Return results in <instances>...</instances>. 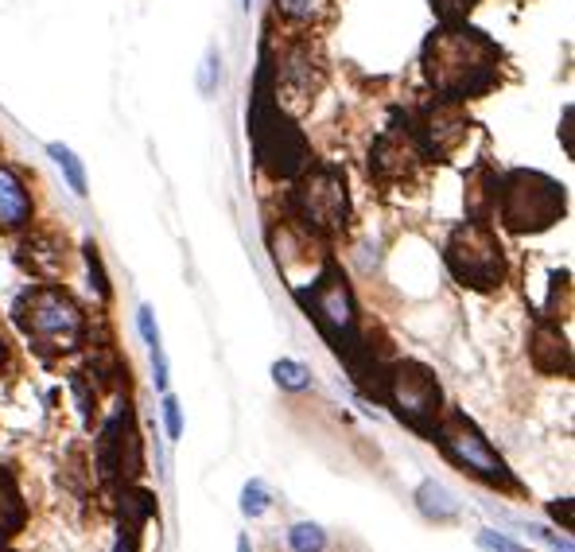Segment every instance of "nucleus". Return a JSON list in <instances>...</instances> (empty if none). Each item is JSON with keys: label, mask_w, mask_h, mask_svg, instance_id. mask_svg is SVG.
<instances>
[{"label": "nucleus", "mask_w": 575, "mask_h": 552, "mask_svg": "<svg viewBox=\"0 0 575 552\" xmlns=\"http://www.w3.org/2000/svg\"><path fill=\"white\" fill-rule=\"evenodd\" d=\"M20 261L27 265V269L35 272V277H59L62 269H67V257H62V249L55 246L51 237H32L24 249H20Z\"/></svg>", "instance_id": "obj_17"}, {"label": "nucleus", "mask_w": 575, "mask_h": 552, "mask_svg": "<svg viewBox=\"0 0 575 552\" xmlns=\"http://www.w3.org/2000/svg\"><path fill=\"white\" fill-rule=\"evenodd\" d=\"M404 129L416 141L420 156L424 160H444L451 156L455 149L467 137V114L459 109V102H447V97H436L420 106L412 117H404Z\"/></svg>", "instance_id": "obj_10"}, {"label": "nucleus", "mask_w": 575, "mask_h": 552, "mask_svg": "<svg viewBox=\"0 0 575 552\" xmlns=\"http://www.w3.org/2000/svg\"><path fill=\"white\" fill-rule=\"evenodd\" d=\"M47 152H51V160L55 164L62 167V172H67V179H70V191L79 195H86V172H82V164H79V156H74V152L67 149V144H47Z\"/></svg>", "instance_id": "obj_21"}, {"label": "nucleus", "mask_w": 575, "mask_h": 552, "mask_svg": "<svg viewBox=\"0 0 575 552\" xmlns=\"http://www.w3.org/2000/svg\"><path fill=\"white\" fill-rule=\"evenodd\" d=\"M272 377H277V386H284V389H307V369L300 366V362H277L272 366Z\"/></svg>", "instance_id": "obj_23"}, {"label": "nucleus", "mask_w": 575, "mask_h": 552, "mask_svg": "<svg viewBox=\"0 0 575 552\" xmlns=\"http://www.w3.org/2000/svg\"><path fill=\"white\" fill-rule=\"evenodd\" d=\"M479 544H482V549H486V552H525L521 544L506 541V537H502V533H482V537H479Z\"/></svg>", "instance_id": "obj_28"}, {"label": "nucleus", "mask_w": 575, "mask_h": 552, "mask_svg": "<svg viewBox=\"0 0 575 552\" xmlns=\"http://www.w3.org/2000/svg\"><path fill=\"white\" fill-rule=\"evenodd\" d=\"M237 552H249V541H242V544H237Z\"/></svg>", "instance_id": "obj_34"}, {"label": "nucleus", "mask_w": 575, "mask_h": 552, "mask_svg": "<svg viewBox=\"0 0 575 552\" xmlns=\"http://www.w3.org/2000/svg\"><path fill=\"white\" fill-rule=\"evenodd\" d=\"M322 544H327V537H322L319 526H296L292 529V549L296 552H322Z\"/></svg>", "instance_id": "obj_24"}, {"label": "nucleus", "mask_w": 575, "mask_h": 552, "mask_svg": "<svg viewBox=\"0 0 575 552\" xmlns=\"http://www.w3.org/2000/svg\"><path fill=\"white\" fill-rule=\"evenodd\" d=\"M86 261H90V272L97 277V292L109 296V281H105V269H102V257H97V246H86Z\"/></svg>", "instance_id": "obj_29"}, {"label": "nucleus", "mask_w": 575, "mask_h": 552, "mask_svg": "<svg viewBox=\"0 0 575 552\" xmlns=\"http://www.w3.org/2000/svg\"><path fill=\"white\" fill-rule=\"evenodd\" d=\"M16 319L27 331V339H32L35 347H44V351L67 354L82 347V331H86L82 312H79V304L59 289L27 292L16 304Z\"/></svg>", "instance_id": "obj_5"}, {"label": "nucleus", "mask_w": 575, "mask_h": 552, "mask_svg": "<svg viewBox=\"0 0 575 552\" xmlns=\"http://www.w3.org/2000/svg\"><path fill=\"white\" fill-rule=\"evenodd\" d=\"M214 67H219V51L207 55V79H202V90H207V94L214 90Z\"/></svg>", "instance_id": "obj_31"}, {"label": "nucleus", "mask_w": 575, "mask_h": 552, "mask_svg": "<svg viewBox=\"0 0 575 552\" xmlns=\"http://www.w3.org/2000/svg\"><path fill=\"white\" fill-rule=\"evenodd\" d=\"M164 424H167V436L179 439L184 436V416H179V401L172 394L164 397Z\"/></svg>", "instance_id": "obj_26"}, {"label": "nucleus", "mask_w": 575, "mask_h": 552, "mask_svg": "<svg viewBox=\"0 0 575 552\" xmlns=\"http://www.w3.org/2000/svg\"><path fill=\"white\" fill-rule=\"evenodd\" d=\"M288 211L307 234H335L350 219V191L342 167H304L288 191Z\"/></svg>", "instance_id": "obj_4"}, {"label": "nucleus", "mask_w": 575, "mask_h": 552, "mask_svg": "<svg viewBox=\"0 0 575 552\" xmlns=\"http://www.w3.org/2000/svg\"><path fill=\"white\" fill-rule=\"evenodd\" d=\"M416 502H420V509H424L427 517H436V521H447V517L459 514L455 494L447 491V486H439V482H424L416 491Z\"/></svg>", "instance_id": "obj_19"}, {"label": "nucleus", "mask_w": 575, "mask_h": 552, "mask_svg": "<svg viewBox=\"0 0 575 552\" xmlns=\"http://www.w3.org/2000/svg\"><path fill=\"white\" fill-rule=\"evenodd\" d=\"M249 4H254V0H245V9H249Z\"/></svg>", "instance_id": "obj_35"}, {"label": "nucleus", "mask_w": 575, "mask_h": 552, "mask_svg": "<svg viewBox=\"0 0 575 552\" xmlns=\"http://www.w3.org/2000/svg\"><path fill=\"white\" fill-rule=\"evenodd\" d=\"M424 74L439 97L447 102H467V97H482L486 90L497 86V67H502V51L490 44L482 32L467 24H444L436 36L427 39L424 51Z\"/></svg>", "instance_id": "obj_1"}, {"label": "nucleus", "mask_w": 575, "mask_h": 552, "mask_svg": "<svg viewBox=\"0 0 575 552\" xmlns=\"http://www.w3.org/2000/svg\"><path fill=\"white\" fill-rule=\"evenodd\" d=\"M242 509H245L249 517H257V514H265V509H269V491H265V482H261V479H254L249 486H245Z\"/></svg>", "instance_id": "obj_25"}, {"label": "nucleus", "mask_w": 575, "mask_h": 552, "mask_svg": "<svg viewBox=\"0 0 575 552\" xmlns=\"http://www.w3.org/2000/svg\"><path fill=\"white\" fill-rule=\"evenodd\" d=\"M137 327H140V334H144V342H149V351L152 347H160V331H156V324H152V307H140Z\"/></svg>", "instance_id": "obj_27"}, {"label": "nucleus", "mask_w": 575, "mask_h": 552, "mask_svg": "<svg viewBox=\"0 0 575 552\" xmlns=\"http://www.w3.org/2000/svg\"><path fill=\"white\" fill-rule=\"evenodd\" d=\"M432 436H436V444L444 447V456L451 459V463H459L462 471H471L474 479L490 482V486H514L509 467L502 463V456L490 447V439L482 436L462 412H447L444 421H436Z\"/></svg>", "instance_id": "obj_8"}, {"label": "nucleus", "mask_w": 575, "mask_h": 552, "mask_svg": "<svg viewBox=\"0 0 575 552\" xmlns=\"http://www.w3.org/2000/svg\"><path fill=\"white\" fill-rule=\"evenodd\" d=\"M529 354H532V366L541 369V374H567L572 366V351H567V339L560 334V327L552 319L537 324L529 339Z\"/></svg>", "instance_id": "obj_14"}, {"label": "nucleus", "mask_w": 575, "mask_h": 552, "mask_svg": "<svg viewBox=\"0 0 575 552\" xmlns=\"http://www.w3.org/2000/svg\"><path fill=\"white\" fill-rule=\"evenodd\" d=\"M32 222V195L12 167L0 164V230H20Z\"/></svg>", "instance_id": "obj_15"}, {"label": "nucleus", "mask_w": 575, "mask_h": 552, "mask_svg": "<svg viewBox=\"0 0 575 552\" xmlns=\"http://www.w3.org/2000/svg\"><path fill=\"white\" fill-rule=\"evenodd\" d=\"M564 144H567V156H572V106L564 109Z\"/></svg>", "instance_id": "obj_33"}, {"label": "nucleus", "mask_w": 575, "mask_h": 552, "mask_svg": "<svg viewBox=\"0 0 575 552\" xmlns=\"http://www.w3.org/2000/svg\"><path fill=\"white\" fill-rule=\"evenodd\" d=\"M140 467L144 463H140L137 424H132L129 412H117L114 421L105 424V432H102V474L105 479H117V474L137 479Z\"/></svg>", "instance_id": "obj_11"}, {"label": "nucleus", "mask_w": 575, "mask_h": 552, "mask_svg": "<svg viewBox=\"0 0 575 552\" xmlns=\"http://www.w3.org/2000/svg\"><path fill=\"white\" fill-rule=\"evenodd\" d=\"M152 369H156V389H167V359H164V347H152Z\"/></svg>", "instance_id": "obj_30"}, {"label": "nucleus", "mask_w": 575, "mask_h": 552, "mask_svg": "<svg viewBox=\"0 0 575 552\" xmlns=\"http://www.w3.org/2000/svg\"><path fill=\"white\" fill-rule=\"evenodd\" d=\"M420 160L424 156H420V149L409 137V129L392 125L389 132L377 137L374 149H369V176H377L382 184H392V179L412 176V167H416Z\"/></svg>", "instance_id": "obj_12"}, {"label": "nucleus", "mask_w": 575, "mask_h": 552, "mask_svg": "<svg viewBox=\"0 0 575 552\" xmlns=\"http://www.w3.org/2000/svg\"><path fill=\"white\" fill-rule=\"evenodd\" d=\"M552 517H556V521H564V526L572 529V506H567V502H552Z\"/></svg>", "instance_id": "obj_32"}, {"label": "nucleus", "mask_w": 575, "mask_h": 552, "mask_svg": "<svg viewBox=\"0 0 575 552\" xmlns=\"http://www.w3.org/2000/svg\"><path fill=\"white\" fill-rule=\"evenodd\" d=\"M382 401L416 432H432L439 421V412H444L439 409V404H444L439 381L432 377V369L420 366V362H392Z\"/></svg>", "instance_id": "obj_7"}, {"label": "nucleus", "mask_w": 575, "mask_h": 552, "mask_svg": "<svg viewBox=\"0 0 575 552\" xmlns=\"http://www.w3.org/2000/svg\"><path fill=\"white\" fill-rule=\"evenodd\" d=\"M24 517H27V509L16 491V482H12L9 471H0V544L24 526Z\"/></svg>", "instance_id": "obj_18"}, {"label": "nucleus", "mask_w": 575, "mask_h": 552, "mask_svg": "<svg viewBox=\"0 0 575 552\" xmlns=\"http://www.w3.org/2000/svg\"><path fill=\"white\" fill-rule=\"evenodd\" d=\"M432 9H436L439 24H467V16L479 9V0H432Z\"/></svg>", "instance_id": "obj_22"}, {"label": "nucleus", "mask_w": 575, "mask_h": 552, "mask_svg": "<svg viewBox=\"0 0 575 552\" xmlns=\"http://www.w3.org/2000/svg\"><path fill=\"white\" fill-rule=\"evenodd\" d=\"M300 300H304V307L319 324V331L335 342V351L347 354L357 342V307L347 277L331 265V269L319 272L312 281V292H300Z\"/></svg>", "instance_id": "obj_9"}, {"label": "nucleus", "mask_w": 575, "mask_h": 552, "mask_svg": "<svg viewBox=\"0 0 575 552\" xmlns=\"http://www.w3.org/2000/svg\"><path fill=\"white\" fill-rule=\"evenodd\" d=\"M497 199V172L490 164H479L467 176V219L471 222H490Z\"/></svg>", "instance_id": "obj_16"}, {"label": "nucleus", "mask_w": 575, "mask_h": 552, "mask_svg": "<svg viewBox=\"0 0 575 552\" xmlns=\"http://www.w3.org/2000/svg\"><path fill=\"white\" fill-rule=\"evenodd\" d=\"M567 211L564 184H556L544 172H529V167H514L506 176H497V199L494 214L502 226L514 234H541L552 230Z\"/></svg>", "instance_id": "obj_3"}, {"label": "nucleus", "mask_w": 575, "mask_h": 552, "mask_svg": "<svg viewBox=\"0 0 575 552\" xmlns=\"http://www.w3.org/2000/svg\"><path fill=\"white\" fill-rule=\"evenodd\" d=\"M331 12V0H277V16L288 24H319Z\"/></svg>", "instance_id": "obj_20"}, {"label": "nucleus", "mask_w": 575, "mask_h": 552, "mask_svg": "<svg viewBox=\"0 0 575 552\" xmlns=\"http://www.w3.org/2000/svg\"><path fill=\"white\" fill-rule=\"evenodd\" d=\"M272 79H277V86L284 82L288 90H296V94H304V97L312 94L322 79L319 55L312 51V39H300V44L288 47L284 59L272 67Z\"/></svg>", "instance_id": "obj_13"}, {"label": "nucleus", "mask_w": 575, "mask_h": 552, "mask_svg": "<svg viewBox=\"0 0 575 552\" xmlns=\"http://www.w3.org/2000/svg\"><path fill=\"white\" fill-rule=\"evenodd\" d=\"M444 261L455 272V281H462L467 289L490 292L506 281V254H502V242L486 222L455 226L444 246Z\"/></svg>", "instance_id": "obj_6"}, {"label": "nucleus", "mask_w": 575, "mask_h": 552, "mask_svg": "<svg viewBox=\"0 0 575 552\" xmlns=\"http://www.w3.org/2000/svg\"><path fill=\"white\" fill-rule=\"evenodd\" d=\"M249 137H254V156L265 176L272 179H296L304 167H312V149L296 121L280 109L277 79H272V55L265 51L261 79H257L254 109H249Z\"/></svg>", "instance_id": "obj_2"}]
</instances>
